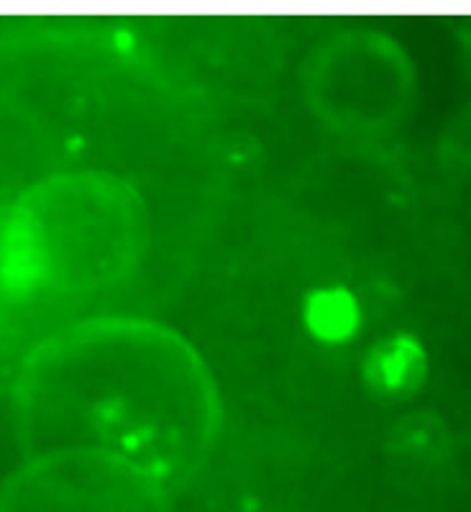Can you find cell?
<instances>
[{
  "label": "cell",
  "mask_w": 471,
  "mask_h": 512,
  "mask_svg": "<svg viewBox=\"0 0 471 512\" xmlns=\"http://www.w3.org/2000/svg\"><path fill=\"white\" fill-rule=\"evenodd\" d=\"M131 208L123 187L54 177L0 213V285L13 292L88 290L123 267Z\"/></svg>",
  "instance_id": "cell-1"
},
{
  "label": "cell",
  "mask_w": 471,
  "mask_h": 512,
  "mask_svg": "<svg viewBox=\"0 0 471 512\" xmlns=\"http://www.w3.org/2000/svg\"><path fill=\"white\" fill-rule=\"evenodd\" d=\"M0 512H169L167 487L95 448L44 451L0 489Z\"/></svg>",
  "instance_id": "cell-2"
},
{
  "label": "cell",
  "mask_w": 471,
  "mask_h": 512,
  "mask_svg": "<svg viewBox=\"0 0 471 512\" xmlns=\"http://www.w3.org/2000/svg\"><path fill=\"white\" fill-rule=\"evenodd\" d=\"M425 369L423 349L413 344L410 338H387L382 344L369 351V359L364 364L369 384L384 395H402L413 392L420 382Z\"/></svg>",
  "instance_id": "cell-3"
},
{
  "label": "cell",
  "mask_w": 471,
  "mask_h": 512,
  "mask_svg": "<svg viewBox=\"0 0 471 512\" xmlns=\"http://www.w3.org/2000/svg\"><path fill=\"white\" fill-rule=\"evenodd\" d=\"M305 320H308L310 331L318 338L326 341H338V338L349 336L356 326V305L354 297L346 290H320L310 297L305 305Z\"/></svg>",
  "instance_id": "cell-4"
}]
</instances>
